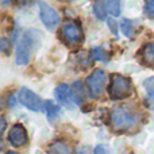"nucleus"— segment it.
Wrapping results in <instances>:
<instances>
[{"mask_svg": "<svg viewBox=\"0 0 154 154\" xmlns=\"http://www.w3.org/2000/svg\"><path fill=\"white\" fill-rule=\"evenodd\" d=\"M145 12L149 18H154V0H146L145 3Z\"/></svg>", "mask_w": 154, "mask_h": 154, "instance_id": "19", "label": "nucleus"}, {"mask_svg": "<svg viewBox=\"0 0 154 154\" xmlns=\"http://www.w3.org/2000/svg\"><path fill=\"white\" fill-rule=\"evenodd\" d=\"M91 57H92V60H95V61H106V60L108 58V54H107L103 49L95 48L91 51Z\"/></svg>", "mask_w": 154, "mask_h": 154, "instance_id": "15", "label": "nucleus"}, {"mask_svg": "<svg viewBox=\"0 0 154 154\" xmlns=\"http://www.w3.org/2000/svg\"><path fill=\"white\" fill-rule=\"evenodd\" d=\"M108 26L111 27V30H112V32H114L115 35L118 34V27H116V23H115L112 19H108Z\"/></svg>", "mask_w": 154, "mask_h": 154, "instance_id": "22", "label": "nucleus"}, {"mask_svg": "<svg viewBox=\"0 0 154 154\" xmlns=\"http://www.w3.org/2000/svg\"><path fill=\"white\" fill-rule=\"evenodd\" d=\"M143 85H145V88H146L147 92H149L152 96H154V77H150V79L145 80Z\"/></svg>", "mask_w": 154, "mask_h": 154, "instance_id": "20", "label": "nucleus"}, {"mask_svg": "<svg viewBox=\"0 0 154 154\" xmlns=\"http://www.w3.org/2000/svg\"><path fill=\"white\" fill-rule=\"evenodd\" d=\"M51 154H72V149L64 142H54L50 146Z\"/></svg>", "mask_w": 154, "mask_h": 154, "instance_id": "13", "label": "nucleus"}, {"mask_svg": "<svg viewBox=\"0 0 154 154\" xmlns=\"http://www.w3.org/2000/svg\"><path fill=\"white\" fill-rule=\"evenodd\" d=\"M142 58H143L145 64L154 65V43H147L142 50Z\"/></svg>", "mask_w": 154, "mask_h": 154, "instance_id": "12", "label": "nucleus"}, {"mask_svg": "<svg viewBox=\"0 0 154 154\" xmlns=\"http://www.w3.org/2000/svg\"><path fill=\"white\" fill-rule=\"evenodd\" d=\"M107 11L112 16H119L120 14V0H106Z\"/></svg>", "mask_w": 154, "mask_h": 154, "instance_id": "14", "label": "nucleus"}, {"mask_svg": "<svg viewBox=\"0 0 154 154\" xmlns=\"http://www.w3.org/2000/svg\"><path fill=\"white\" fill-rule=\"evenodd\" d=\"M39 14H41V20L45 24L46 29L54 31L57 29V26L60 24V20H61L60 14L45 2H39Z\"/></svg>", "mask_w": 154, "mask_h": 154, "instance_id": "4", "label": "nucleus"}, {"mask_svg": "<svg viewBox=\"0 0 154 154\" xmlns=\"http://www.w3.org/2000/svg\"><path fill=\"white\" fill-rule=\"evenodd\" d=\"M7 154H18V153H14V152H10V153H7Z\"/></svg>", "mask_w": 154, "mask_h": 154, "instance_id": "27", "label": "nucleus"}, {"mask_svg": "<svg viewBox=\"0 0 154 154\" xmlns=\"http://www.w3.org/2000/svg\"><path fill=\"white\" fill-rule=\"evenodd\" d=\"M4 130H5V120L2 118V133H3Z\"/></svg>", "mask_w": 154, "mask_h": 154, "instance_id": "24", "label": "nucleus"}, {"mask_svg": "<svg viewBox=\"0 0 154 154\" xmlns=\"http://www.w3.org/2000/svg\"><path fill=\"white\" fill-rule=\"evenodd\" d=\"M19 100L24 107H27L31 111H39L42 108V101H41L39 96L30 91L29 88H22L19 91Z\"/></svg>", "mask_w": 154, "mask_h": 154, "instance_id": "6", "label": "nucleus"}, {"mask_svg": "<svg viewBox=\"0 0 154 154\" xmlns=\"http://www.w3.org/2000/svg\"><path fill=\"white\" fill-rule=\"evenodd\" d=\"M0 50H2L5 56H8V54L11 53V42L7 38H2V39H0Z\"/></svg>", "mask_w": 154, "mask_h": 154, "instance_id": "18", "label": "nucleus"}, {"mask_svg": "<svg viewBox=\"0 0 154 154\" xmlns=\"http://www.w3.org/2000/svg\"><path fill=\"white\" fill-rule=\"evenodd\" d=\"M108 93H109V97L114 99V100L127 97L131 93V80L122 75H112Z\"/></svg>", "mask_w": 154, "mask_h": 154, "instance_id": "3", "label": "nucleus"}, {"mask_svg": "<svg viewBox=\"0 0 154 154\" xmlns=\"http://www.w3.org/2000/svg\"><path fill=\"white\" fill-rule=\"evenodd\" d=\"M95 154H108V152L106 150V147L99 145V146L95 147Z\"/></svg>", "mask_w": 154, "mask_h": 154, "instance_id": "21", "label": "nucleus"}, {"mask_svg": "<svg viewBox=\"0 0 154 154\" xmlns=\"http://www.w3.org/2000/svg\"><path fill=\"white\" fill-rule=\"evenodd\" d=\"M111 127L116 131H127L135 127L137 118L131 111H128L125 107H118L111 112L109 118Z\"/></svg>", "mask_w": 154, "mask_h": 154, "instance_id": "2", "label": "nucleus"}, {"mask_svg": "<svg viewBox=\"0 0 154 154\" xmlns=\"http://www.w3.org/2000/svg\"><path fill=\"white\" fill-rule=\"evenodd\" d=\"M8 104H10V106H14V104H15V101H14V97H12V96L8 99Z\"/></svg>", "mask_w": 154, "mask_h": 154, "instance_id": "25", "label": "nucleus"}, {"mask_svg": "<svg viewBox=\"0 0 154 154\" xmlns=\"http://www.w3.org/2000/svg\"><path fill=\"white\" fill-rule=\"evenodd\" d=\"M32 2H34V0H16V4L18 5H27Z\"/></svg>", "mask_w": 154, "mask_h": 154, "instance_id": "23", "label": "nucleus"}, {"mask_svg": "<svg viewBox=\"0 0 154 154\" xmlns=\"http://www.w3.org/2000/svg\"><path fill=\"white\" fill-rule=\"evenodd\" d=\"M8 141L11 145L15 147H22L27 143L29 138H27V131L22 125H15L11 127L10 133H8Z\"/></svg>", "mask_w": 154, "mask_h": 154, "instance_id": "7", "label": "nucleus"}, {"mask_svg": "<svg viewBox=\"0 0 154 154\" xmlns=\"http://www.w3.org/2000/svg\"><path fill=\"white\" fill-rule=\"evenodd\" d=\"M43 108H45V111H46V114H48V118H49L50 122H53V120L58 116L60 108L51 100H46L45 103H43Z\"/></svg>", "mask_w": 154, "mask_h": 154, "instance_id": "11", "label": "nucleus"}, {"mask_svg": "<svg viewBox=\"0 0 154 154\" xmlns=\"http://www.w3.org/2000/svg\"><path fill=\"white\" fill-rule=\"evenodd\" d=\"M8 2H10V0H2V3H3V4H7Z\"/></svg>", "mask_w": 154, "mask_h": 154, "instance_id": "26", "label": "nucleus"}, {"mask_svg": "<svg viewBox=\"0 0 154 154\" xmlns=\"http://www.w3.org/2000/svg\"><path fill=\"white\" fill-rule=\"evenodd\" d=\"M70 89L66 84H61L56 88V97L62 106H66L68 108H72V103H70Z\"/></svg>", "mask_w": 154, "mask_h": 154, "instance_id": "9", "label": "nucleus"}, {"mask_svg": "<svg viewBox=\"0 0 154 154\" xmlns=\"http://www.w3.org/2000/svg\"><path fill=\"white\" fill-rule=\"evenodd\" d=\"M41 34L37 30H29L23 34L22 39L19 41L16 48V64L18 65H27L31 58V54L39 48Z\"/></svg>", "mask_w": 154, "mask_h": 154, "instance_id": "1", "label": "nucleus"}, {"mask_svg": "<svg viewBox=\"0 0 154 154\" xmlns=\"http://www.w3.org/2000/svg\"><path fill=\"white\" fill-rule=\"evenodd\" d=\"M72 95H73V100L76 101V104H81L85 99V89L84 85L81 81H76L73 84V89H72Z\"/></svg>", "mask_w": 154, "mask_h": 154, "instance_id": "10", "label": "nucleus"}, {"mask_svg": "<svg viewBox=\"0 0 154 154\" xmlns=\"http://www.w3.org/2000/svg\"><path fill=\"white\" fill-rule=\"evenodd\" d=\"M62 37H64V39L68 43L76 45V43L81 42L84 35H82V31H81L79 24L66 23L64 27H62Z\"/></svg>", "mask_w": 154, "mask_h": 154, "instance_id": "8", "label": "nucleus"}, {"mask_svg": "<svg viewBox=\"0 0 154 154\" xmlns=\"http://www.w3.org/2000/svg\"><path fill=\"white\" fill-rule=\"evenodd\" d=\"M106 10H107V7H104V4H103L101 0H97V2L95 3V15H96V18L104 20V19H106Z\"/></svg>", "mask_w": 154, "mask_h": 154, "instance_id": "16", "label": "nucleus"}, {"mask_svg": "<svg viewBox=\"0 0 154 154\" xmlns=\"http://www.w3.org/2000/svg\"><path fill=\"white\" fill-rule=\"evenodd\" d=\"M120 29H122L123 34H125L126 37H131V35H133V23H131L130 20H127V19L122 22Z\"/></svg>", "mask_w": 154, "mask_h": 154, "instance_id": "17", "label": "nucleus"}, {"mask_svg": "<svg viewBox=\"0 0 154 154\" xmlns=\"http://www.w3.org/2000/svg\"><path fill=\"white\" fill-rule=\"evenodd\" d=\"M107 82V75L104 70L101 69H96L89 77L87 79V85L88 89L91 92V96L93 97H99L101 95V92L104 91Z\"/></svg>", "mask_w": 154, "mask_h": 154, "instance_id": "5", "label": "nucleus"}]
</instances>
